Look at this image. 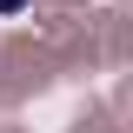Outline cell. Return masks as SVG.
Masks as SVG:
<instances>
[{"mask_svg": "<svg viewBox=\"0 0 133 133\" xmlns=\"http://www.w3.org/2000/svg\"><path fill=\"white\" fill-rule=\"evenodd\" d=\"M20 7H27V0H0V14H20Z\"/></svg>", "mask_w": 133, "mask_h": 133, "instance_id": "obj_1", "label": "cell"}]
</instances>
